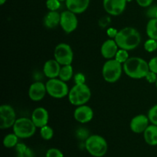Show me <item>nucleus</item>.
Instances as JSON below:
<instances>
[{"label": "nucleus", "mask_w": 157, "mask_h": 157, "mask_svg": "<svg viewBox=\"0 0 157 157\" xmlns=\"http://www.w3.org/2000/svg\"><path fill=\"white\" fill-rule=\"evenodd\" d=\"M146 80L148 81L149 83L150 84H153V83H156V80H157V75L156 73L153 71H149L148 74L147 75V76L145 77Z\"/></svg>", "instance_id": "obj_32"}, {"label": "nucleus", "mask_w": 157, "mask_h": 157, "mask_svg": "<svg viewBox=\"0 0 157 157\" xmlns=\"http://www.w3.org/2000/svg\"><path fill=\"white\" fill-rule=\"evenodd\" d=\"M136 1L140 7L147 8L151 6L153 0H136Z\"/></svg>", "instance_id": "obj_34"}, {"label": "nucleus", "mask_w": 157, "mask_h": 157, "mask_svg": "<svg viewBox=\"0 0 157 157\" xmlns=\"http://www.w3.org/2000/svg\"><path fill=\"white\" fill-rule=\"evenodd\" d=\"M144 47L147 52H154L157 50V40L149 38L144 42Z\"/></svg>", "instance_id": "obj_27"}, {"label": "nucleus", "mask_w": 157, "mask_h": 157, "mask_svg": "<svg viewBox=\"0 0 157 157\" xmlns=\"http://www.w3.org/2000/svg\"><path fill=\"white\" fill-rule=\"evenodd\" d=\"M147 116L151 124L157 126V104H155L149 110Z\"/></svg>", "instance_id": "obj_28"}, {"label": "nucleus", "mask_w": 157, "mask_h": 157, "mask_svg": "<svg viewBox=\"0 0 157 157\" xmlns=\"http://www.w3.org/2000/svg\"><path fill=\"white\" fill-rule=\"evenodd\" d=\"M40 135L44 140H50L54 136V130L50 126L45 125L40 128Z\"/></svg>", "instance_id": "obj_25"}, {"label": "nucleus", "mask_w": 157, "mask_h": 157, "mask_svg": "<svg viewBox=\"0 0 157 157\" xmlns=\"http://www.w3.org/2000/svg\"><path fill=\"white\" fill-rule=\"evenodd\" d=\"M149 38L157 40V18H150L146 28Z\"/></svg>", "instance_id": "obj_22"}, {"label": "nucleus", "mask_w": 157, "mask_h": 157, "mask_svg": "<svg viewBox=\"0 0 157 157\" xmlns=\"http://www.w3.org/2000/svg\"><path fill=\"white\" fill-rule=\"evenodd\" d=\"M47 94L55 99H61L68 95L69 88L66 82L60 78H52L46 82Z\"/></svg>", "instance_id": "obj_7"}, {"label": "nucleus", "mask_w": 157, "mask_h": 157, "mask_svg": "<svg viewBox=\"0 0 157 157\" xmlns=\"http://www.w3.org/2000/svg\"><path fill=\"white\" fill-rule=\"evenodd\" d=\"M127 3V0H103L104 10L113 16L121 15L125 10Z\"/></svg>", "instance_id": "obj_11"}, {"label": "nucleus", "mask_w": 157, "mask_h": 157, "mask_svg": "<svg viewBox=\"0 0 157 157\" xmlns=\"http://www.w3.org/2000/svg\"><path fill=\"white\" fill-rule=\"evenodd\" d=\"M156 18H157V14H156Z\"/></svg>", "instance_id": "obj_41"}, {"label": "nucleus", "mask_w": 157, "mask_h": 157, "mask_svg": "<svg viewBox=\"0 0 157 157\" xmlns=\"http://www.w3.org/2000/svg\"><path fill=\"white\" fill-rule=\"evenodd\" d=\"M157 14V6H154L150 7L147 11V15L150 18H156Z\"/></svg>", "instance_id": "obj_33"}, {"label": "nucleus", "mask_w": 157, "mask_h": 157, "mask_svg": "<svg viewBox=\"0 0 157 157\" xmlns=\"http://www.w3.org/2000/svg\"><path fill=\"white\" fill-rule=\"evenodd\" d=\"M117 32H118V31L116 29H114V28H112V27L109 28V29L107 30V35H108L110 38H113V39H114V38L116 37Z\"/></svg>", "instance_id": "obj_36"}, {"label": "nucleus", "mask_w": 157, "mask_h": 157, "mask_svg": "<svg viewBox=\"0 0 157 157\" xmlns=\"http://www.w3.org/2000/svg\"><path fill=\"white\" fill-rule=\"evenodd\" d=\"M45 157H64V154L57 148H51L46 152Z\"/></svg>", "instance_id": "obj_30"}, {"label": "nucleus", "mask_w": 157, "mask_h": 157, "mask_svg": "<svg viewBox=\"0 0 157 157\" xmlns=\"http://www.w3.org/2000/svg\"><path fill=\"white\" fill-rule=\"evenodd\" d=\"M31 119L32 120L37 128H41L44 126L48 125L49 121L48 112L44 107H36L32 112Z\"/></svg>", "instance_id": "obj_15"}, {"label": "nucleus", "mask_w": 157, "mask_h": 157, "mask_svg": "<svg viewBox=\"0 0 157 157\" xmlns=\"http://www.w3.org/2000/svg\"><path fill=\"white\" fill-rule=\"evenodd\" d=\"M68 100L71 104L74 106L86 104L91 98V90L90 87L84 84H75L69 90Z\"/></svg>", "instance_id": "obj_3"}, {"label": "nucleus", "mask_w": 157, "mask_h": 157, "mask_svg": "<svg viewBox=\"0 0 157 157\" xmlns=\"http://www.w3.org/2000/svg\"><path fill=\"white\" fill-rule=\"evenodd\" d=\"M61 2L59 0H47L45 5L49 11H58L61 7Z\"/></svg>", "instance_id": "obj_29"}, {"label": "nucleus", "mask_w": 157, "mask_h": 157, "mask_svg": "<svg viewBox=\"0 0 157 157\" xmlns=\"http://www.w3.org/2000/svg\"><path fill=\"white\" fill-rule=\"evenodd\" d=\"M114 40L119 48L132 51L140 45L141 42V35L134 28L125 27L118 31Z\"/></svg>", "instance_id": "obj_1"}, {"label": "nucleus", "mask_w": 157, "mask_h": 157, "mask_svg": "<svg viewBox=\"0 0 157 157\" xmlns=\"http://www.w3.org/2000/svg\"><path fill=\"white\" fill-rule=\"evenodd\" d=\"M59 1H60V2H65L66 0H59Z\"/></svg>", "instance_id": "obj_40"}, {"label": "nucleus", "mask_w": 157, "mask_h": 157, "mask_svg": "<svg viewBox=\"0 0 157 157\" xmlns=\"http://www.w3.org/2000/svg\"><path fill=\"white\" fill-rule=\"evenodd\" d=\"M36 128L32 120L28 117L18 118L12 127L13 133H15L19 139L32 137L35 133Z\"/></svg>", "instance_id": "obj_6"}, {"label": "nucleus", "mask_w": 157, "mask_h": 157, "mask_svg": "<svg viewBox=\"0 0 157 157\" xmlns=\"http://www.w3.org/2000/svg\"><path fill=\"white\" fill-rule=\"evenodd\" d=\"M155 84H156V89H157V80H156V83H155Z\"/></svg>", "instance_id": "obj_39"}, {"label": "nucleus", "mask_w": 157, "mask_h": 157, "mask_svg": "<svg viewBox=\"0 0 157 157\" xmlns=\"http://www.w3.org/2000/svg\"><path fill=\"white\" fill-rule=\"evenodd\" d=\"M47 94L46 85L41 81L32 83L29 88L28 94L29 98L33 101H40L44 98Z\"/></svg>", "instance_id": "obj_14"}, {"label": "nucleus", "mask_w": 157, "mask_h": 157, "mask_svg": "<svg viewBox=\"0 0 157 157\" xmlns=\"http://www.w3.org/2000/svg\"><path fill=\"white\" fill-rule=\"evenodd\" d=\"M124 68L121 63L115 58L109 59L104 64L102 67V76L104 81L108 83H115L121 78Z\"/></svg>", "instance_id": "obj_5"}, {"label": "nucleus", "mask_w": 157, "mask_h": 157, "mask_svg": "<svg viewBox=\"0 0 157 157\" xmlns=\"http://www.w3.org/2000/svg\"><path fill=\"white\" fill-rule=\"evenodd\" d=\"M148 116L145 114H138L132 118L130 123V128L134 133H144L146 129L150 125Z\"/></svg>", "instance_id": "obj_13"}, {"label": "nucleus", "mask_w": 157, "mask_h": 157, "mask_svg": "<svg viewBox=\"0 0 157 157\" xmlns=\"http://www.w3.org/2000/svg\"><path fill=\"white\" fill-rule=\"evenodd\" d=\"M73 76L74 68L71 64L61 66L58 78H60L61 81H64V82H67V81H70L73 78Z\"/></svg>", "instance_id": "obj_21"}, {"label": "nucleus", "mask_w": 157, "mask_h": 157, "mask_svg": "<svg viewBox=\"0 0 157 157\" xmlns=\"http://www.w3.org/2000/svg\"><path fill=\"white\" fill-rule=\"evenodd\" d=\"M75 84H84L85 83V77L82 74H77L75 75Z\"/></svg>", "instance_id": "obj_35"}, {"label": "nucleus", "mask_w": 157, "mask_h": 157, "mask_svg": "<svg viewBox=\"0 0 157 157\" xmlns=\"http://www.w3.org/2000/svg\"><path fill=\"white\" fill-rule=\"evenodd\" d=\"M18 139L19 138L15 133H9L3 139V145L6 148H13L18 144Z\"/></svg>", "instance_id": "obj_24"}, {"label": "nucleus", "mask_w": 157, "mask_h": 157, "mask_svg": "<svg viewBox=\"0 0 157 157\" xmlns=\"http://www.w3.org/2000/svg\"><path fill=\"white\" fill-rule=\"evenodd\" d=\"M16 120V113L12 106L2 104L0 107V128L2 130L13 127Z\"/></svg>", "instance_id": "obj_9"}, {"label": "nucleus", "mask_w": 157, "mask_h": 157, "mask_svg": "<svg viewBox=\"0 0 157 157\" xmlns=\"http://www.w3.org/2000/svg\"><path fill=\"white\" fill-rule=\"evenodd\" d=\"M145 142L150 146H157V126L154 124L149 125L144 133Z\"/></svg>", "instance_id": "obj_20"}, {"label": "nucleus", "mask_w": 157, "mask_h": 157, "mask_svg": "<svg viewBox=\"0 0 157 157\" xmlns=\"http://www.w3.org/2000/svg\"><path fill=\"white\" fill-rule=\"evenodd\" d=\"M78 25V19L76 14L69 10L64 11L61 13L60 26L66 34L75 32Z\"/></svg>", "instance_id": "obj_10"}, {"label": "nucleus", "mask_w": 157, "mask_h": 157, "mask_svg": "<svg viewBox=\"0 0 157 157\" xmlns=\"http://www.w3.org/2000/svg\"><path fill=\"white\" fill-rule=\"evenodd\" d=\"M65 4L67 10L77 15L87 10L90 5V0H66Z\"/></svg>", "instance_id": "obj_18"}, {"label": "nucleus", "mask_w": 157, "mask_h": 157, "mask_svg": "<svg viewBox=\"0 0 157 157\" xmlns=\"http://www.w3.org/2000/svg\"><path fill=\"white\" fill-rule=\"evenodd\" d=\"M129 51L125 50V49L119 48V50L117 52L116 55H115V59L118 61V62L121 63L122 64H124L126 61L128 60L129 57Z\"/></svg>", "instance_id": "obj_26"}, {"label": "nucleus", "mask_w": 157, "mask_h": 157, "mask_svg": "<svg viewBox=\"0 0 157 157\" xmlns=\"http://www.w3.org/2000/svg\"><path fill=\"white\" fill-rule=\"evenodd\" d=\"M61 14L58 11H49L43 18V24L47 29H53L60 25Z\"/></svg>", "instance_id": "obj_19"}, {"label": "nucleus", "mask_w": 157, "mask_h": 157, "mask_svg": "<svg viewBox=\"0 0 157 157\" xmlns=\"http://www.w3.org/2000/svg\"><path fill=\"white\" fill-rule=\"evenodd\" d=\"M124 72L130 78L141 79L145 78L150 71L149 64L144 58L131 57L123 64Z\"/></svg>", "instance_id": "obj_2"}, {"label": "nucleus", "mask_w": 157, "mask_h": 157, "mask_svg": "<svg viewBox=\"0 0 157 157\" xmlns=\"http://www.w3.org/2000/svg\"><path fill=\"white\" fill-rule=\"evenodd\" d=\"M85 148L92 156L103 157L107 153L108 145L103 136L94 134L86 139Z\"/></svg>", "instance_id": "obj_4"}, {"label": "nucleus", "mask_w": 157, "mask_h": 157, "mask_svg": "<svg viewBox=\"0 0 157 157\" xmlns=\"http://www.w3.org/2000/svg\"><path fill=\"white\" fill-rule=\"evenodd\" d=\"M61 65L55 59H50L45 61L43 66V73L48 79L57 78L59 76Z\"/></svg>", "instance_id": "obj_17"}, {"label": "nucleus", "mask_w": 157, "mask_h": 157, "mask_svg": "<svg viewBox=\"0 0 157 157\" xmlns=\"http://www.w3.org/2000/svg\"><path fill=\"white\" fill-rule=\"evenodd\" d=\"M119 50L117 44L113 38H110L104 41L101 48V54L105 59H113L115 58L117 52Z\"/></svg>", "instance_id": "obj_16"}, {"label": "nucleus", "mask_w": 157, "mask_h": 157, "mask_svg": "<svg viewBox=\"0 0 157 157\" xmlns=\"http://www.w3.org/2000/svg\"><path fill=\"white\" fill-rule=\"evenodd\" d=\"M6 1H7V0H0V5H1V6H3V5L6 2Z\"/></svg>", "instance_id": "obj_37"}, {"label": "nucleus", "mask_w": 157, "mask_h": 157, "mask_svg": "<svg viewBox=\"0 0 157 157\" xmlns=\"http://www.w3.org/2000/svg\"><path fill=\"white\" fill-rule=\"evenodd\" d=\"M93 117V109L86 104L78 106L74 111V118L80 124H87L92 121Z\"/></svg>", "instance_id": "obj_12"}, {"label": "nucleus", "mask_w": 157, "mask_h": 157, "mask_svg": "<svg viewBox=\"0 0 157 157\" xmlns=\"http://www.w3.org/2000/svg\"><path fill=\"white\" fill-rule=\"evenodd\" d=\"M54 57L61 66L71 64L74 59L73 50L68 44L60 43L55 47Z\"/></svg>", "instance_id": "obj_8"}, {"label": "nucleus", "mask_w": 157, "mask_h": 157, "mask_svg": "<svg viewBox=\"0 0 157 157\" xmlns=\"http://www.w3.org/2000/svg\"><path fill=\"white\" fill-rule=\"evenodd\" d=\"M17 157H34V153L25 144L18 143L15 147Z\"/></svg>", "instance_id": "obj_23"}, {"label": "nucleus", "mask_w": 157, "mask_h": 157, "mask_svg": "<svg viewBox=\"0 0 157 157\" xmlns=\"http://www.w3.org/2000/svg\"><path fill=\"white\" fill-rule=\"evenodd\" d=\"M127 2H132L133 0H127Z\"/></svg>", "instance_id": "obj_38"}, {"label": "nucleus", "mask_w": 157, "mask_h": 157, "mask_svg": "<svg viewBox=\"0 0 157 157\" xmlns=\"http://www.w3.org/2000/svg\"><path fill=\"white\" fill-rule=\"evenodd\" d=\"M150 71H153L157 75V56L153 57L148 62Z\"/></svg>", "instance_id": "obj_31"}]
</instances>
